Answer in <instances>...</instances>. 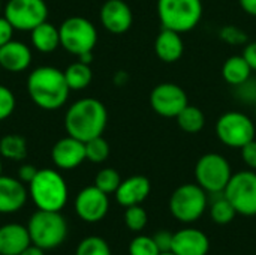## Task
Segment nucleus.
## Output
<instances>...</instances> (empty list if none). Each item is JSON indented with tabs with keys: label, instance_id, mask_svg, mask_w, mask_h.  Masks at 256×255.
Returning <instances> with one entry per match:
<instances>
[{
	"label": "nucleus",
	"instance_id": "1",
	"mask_svg": "<svg viewBox=\"0 0 256 255\" xmlns=\"http://www.w3.org/2000/svg\"><path fill=\"white\" fill-rule=\"evenodd\" d=\"M69 92L64 72L54 66H39L27 78V93L32 102L46 111L62 108L69 98Z\"/></svg>",
	"mask_w": 256,
	"mask_h": 255
},
{
	"label": "nucleus",
	"instance_id": "2",
	"mask_svg": "<svg viewBox=\"0 0 256 255\" xmlns=\"http://www.w3.org/2000/svg\"><path fill=\"white\" fill-rule=\"evenodd\" d=\"M108 123L106 107L94 98H82L74 102L64 114L68 135L81 141L100 137Z\"/></svg>",
	"mask_w": 256,
	"mask_h": 255
},
{
	"label": "nucleus",
	"instance_id": "3",
	"mask_svg": "<svg viewBox=\"0 0 256 255\" xmlns=\"http://www.w3.org/2000/svg\"><path fill=\"white\" fill-rule=\"evenodd\" d=\"M28 195L39 210L60 212L68 203V185L58 171L42 168L28 183Z\"/></svg>",
	"mask_w": 256,
	"mask_h": 255
},
{
	"label": "nucleus",
	"instance_id": "4",
	"mask_svg": "<svg viewBox=\"0 0 256 255\" xmlns=\"http://www.w3.org/2000/svg\"><path fill=\"white\" fill-rule=\"evenodd\" d=\"M32 243L44 251L60 246L68 236V222L60 212L39 210L34 212L27 224Z\"/></svg>",
	"mask_w": 256,
	"mask_h": 255
},
{
	"label": "nucleus",
	"instance_id": "5",
	"mask_svg": "<svg viewBox=\"0 0 256 255\" xmlns=\"http://www.w3.org/2000/svg\"><path fill=\"white\" fill-rule=\"evenodd\" d=\"M201 0H158V17L164 29L178 33L194 30L202 18Z\"/></svg>",
	"mask_w": 256,
	"mask_h": 255
},
{
	"label": "nucleus",
	"instance_id": "6",
	"mask_svg": "<svg viewBox=\"0 0 256 255\" xmlns=\"http://www.w3.org/2000/svg\"><path fill=\"white\" fill-rule=\"evenodd\" d=\"M60 45L70 54L80 57L84 53H92L98 44V30L94 24L84 17H69L60 27Z\"/></svg>",
	"mask_w": 256,
	"mask_h": 255
},
{
	"label": "nucleus",
	"instance_id": "7",
	"mask_svg": "<svg viewBox=\"0 0 256 255\" xmlns=\"http://www.w3.org/2000/svg\"><path fill=\"white\" fill-rule=\"evenodd\" d=\"M171 215L184 224L198 221L207 209V192L198 183L180 185L170 197Z\"/></svg>",
	"mask_w": 256,
	"mask_h": 255
},
{
	"label": "nucleus",
	"instance_id": "8",
	"mask_svg": "<svg viewBox=\"0 0 256 255\" xmlns=\"http://www.w3.org/2000/svg\"><path fill=\"white\" fill-rule=\"evenodd\" d=\"M232 176L228 159L216 152L202 155L195 165L196 183L208 194H222Z\"/></svg>",
	"mask_w": 256,
	"mask_h": 255
},
{
	"label": "nucleus",
	"instance_id": "9",
	"mask_svg": "<svg viewBox=\"0 0 256 255\" xmlns=\"http://www.w3.org/2000/svg\"><path fill=\"white\" fill-rule=\"evenodd\" d=\"M218 140L231 149H242L249 141L255 140V122L242 111L224 113L214 126Z\"/></svg>",
	"mask_w": 256,
	"mask_h": 255
},
{
	"label": "nucleus",
	"instance_id": "10",
	"mask_svg": "<svg viewBox=\"0 0 256 255\" xmlns=\"http://www.w3.org/2000/svg\"><path fill=\"white\" fill-rule=\"evenodd\" d=\"M222 194L232 204L237 215L256 216V171L234 173Z\"/></svg>",
	"mask_w": 256,
	"mask_h": 255
},
{
	"label": "nucleus",
	"instance_id": "11",
	"mask_svg": "<svg viewBox=\"0 0 256 255\" xmlns=\"http://www.w3.org/2000/svg\"><path fill=\"white\" fill-rule=\"evenodd\" d=\"M3 15L15 30L32 32L46 21L48 6L45 0H8Z\"/></svg>",
	"mask_w": 256,
	"mask_h": 255
},
{
	"label": "nucleus",
	"instance_id": "12",
	"mask_svg": "<svg viewBox=\"0 0 256 255\" xmlns=\"http://www.w3.org/2000/svg\"><path fill=\"white\" fill-rule=\"evenodd\" d=\"M188 104V93L176 83H160L150 93L152 110L166 119L177 117Z\"/></svg>",
	"mask_w": 256,
	"mask_h": 255
},
{
	"label": "nucleus",
	"instance_id": "13",
	"mask_svg": "<svg viewBox=\"0 0 256 255\" xmlns=\"http://www.w3.org/2000/svg\"><path fill=\"white\" fill-rule=\"evenodd\" d=\"M74 206L80 219L90 222V224L99 222L106 216L108 209H110L108 194L102 192L94 185L87 186L78 192Z\"/></svg>",
	"mask_w": 256,
	"mask_h": 255
},
{
	"label": "nucleus",
	"instance_id": "14",
	"mask_svg": "<svg viewBox=\"0 0 256 255\" xmlns=\"http://www.w3.org/2000/svg\"><path fill=\"white\" fill-rule=\"evenodd\" d=\"M99 20L105 30L114 35H122L132 27L134 14L124 0H106L100 6Z\"/></svg>",
	"mask_w": 256,
	"mask_h": 255
},
{
	"label": "nucleus",
	"instance_id": "15",
	"mask_svg": "<svg viewBox=\"0 0 256 255\" xmlns=\"http://www.w3.org/2000/svg\"><path fill=\"white\" fill-rule=\"evenodd\" d=\"M51 159L60 170H74L86 161V143L68 135L52 146Z\"/></svg>",
	"mask_w": 256,
	"mask_h": 255
},
{
	"label": "nucleus",
	"instance_id": "16",
	"mask_svg": "<svg viewBox=\"0 0 256 255\" xmlns=\"http://www.w3.org/2000/svg\"><path fill=\"white\" fill-rule=\"evenodd\" d=\"M210 240L201 230L183 228L172 234L171 252L176 255H207Z\"/></svg>",
	"mask_w": 256,
	"mask_h": 255
},
{
	"label": "nucleus",
	"instance_id": "17",
	"mask_svg": "<svg viewBox=\"0 0 256 255\" xmlns=\"http://www.w3.org/2000/svg\"><path fill=\"white\" fill-rule=\"evenodd\" d=\"M28 197V189L16 177L0 176V213H15L24 207Z\"/></svg>",
	"mask_w": 256,
	"mask_h": 255
},
{
	"label": "nucleus",
	"instance_id": "18",
	"mask_svg": "<svg viewBox=\"0 0 256 255\" xmlns=\"http://www.w3.org/2000/svg\"><path fill=\"white\" fill-rule=\"evenodd\" d=\"M152 191V183L146 176L136 174L122 180L120 186L116 191V200L120 206L129 207L141 204Z\"/></svg>",
	"mask_w": 256,
	"mask_h": 255
},
{
	"label": "nucleus",
	"instance_id": "19",
	"mask_svg": "<svg viewBox=\"0 0 256 255\" xmlns=\"http://www.w3.org/2000/svg\"><path fill=\"white\" fill-rule=\"evenodd\" d=\"M32 65V50L20 41H9L0 47V66L8 72H22Z\"/></svg>",
	"mask_w": 256,
	"mask_h": 255
},
{
	"label": "nucleus",
	"instance_id": "20",
	"mask_svg": "<svg viewBox=\"0 0 256 255\" xmlns=\"http://www.w3.org/2000/svg\"><path fill=\"white\" fill-rule=\"evenodd\" d=\"M30 245L27 227L15 222L0 227V255H20Z\"/></svg>",
	"mask_w": 256,
	"mask_h": 255
},
{
	"label": "nucleus",
	"instance_id": "21",
	"mask_svg": "<svg viewBox=\"0 0 256 255\" xmlns=\"http://www.w3.org/2000/svg\"><path fill=\"white\" fill-rule=\"evenodd\" d=\"M154 53L165 63H176L184 53V42L182 33L162 29L154 39Z\"/></svg>",
	"mask_w": 256,
	"mask_h": 255
},
{
	"label": "nucleus",
	"instance_id": "22",
	"mask_svg": "<svg viewBox=\"0 0 256 255\" xmlns=\"http://www.w3.org/2000/svg\"><path fill=\"white\" fill-rule=\"evenodd\" d=\"M30 39H32V45L34 47V50L44 54L54 53L60 45L58 29L48 21H44L42 24L34 27L30 32Z\"/></svg>",
	"mask_w": 256,
	"mask_h": 255
},
{
	"label": "nucleus",
	"instance_id": "23",
	"mask_svg": "<svg viewBox=\"0 0 256 255\" xmlns=\"http://www.w3.org/2000/svg\"><path fill=\"white\" fill-rule=\"evenodd\" d=\"M222 77L230 86L237 87L252 77V68L242 54L231 56L222 65Z\"/></svg>",
	"mask_w": 256,
	"mask_h": 255
},
{
	"label": "nucleus",
	"instance_id": "24",
	"mask_svg": "<svg viewBox=\"0 0 256 255\" xmlns=\"http://www.w3.org/2000/svg\"><path fill=\"white\" fill-rule=\"evenodd\" d=\"M64 78L70 90H84L90 86L93 80V71L90 65L82 62H75L69 65L64 71Z\"/></svg>",
	"mask_w": 256,
	"mask_h": 255
},
{
	"label": "nucleus",
	"instance_id": "25",
	"mask_svg": "<svg viewBox=\"0 0 256 255\" xmlns=\"http://www.w3.org/2000/svg\"><path fill=\"white\" fill-rule=\"evenodd\" d=\"M177 125L186 134H198L206 126V116L200 107L188 104L176 117Z\"/></svg>",
	"mask_w": 256,
	"mask_h": 255
},
{
	"label": "nucleus",
	"instance_id": "26",
	"mask_svg": "<svg viewBox=\"0 0 256 255\" xmlns=\"http://www.w3.org/2000/svg\"><path fill=\"white\" fill-rule=\"evenodd\" d=\"M0 156L9 161H22L27 156L26 138L18 134H8L2 137Z\"/></svg>",
	"mask_w": 256,
	"mask_h": 255
},
{
	"label": "nucleus",
	"instance_id": "27",
	"mask_svg": "<svg viewBox=\"0 0 256 255\" xmlns=\"http://www.w3.org/2000/svg\"><path fill=\"white\" fill-rule=\"evenodd\" d=\"M237 212L232 207V204L225 198V195H222L220 198L214 200L212 207H210V216L213 219L214 224L218 225H226L230 224L234 218H236Z\"/></svg>",
	"mask_w": 256,
	"mask_h": 255
},
{
	"label": "nucleus",
	"instance_id": "28",
	"mask_svg": "<svg viewBox=\"0 0 256 255\" xmlns=\"http://www.w3.org/2000/svg\"><path fill=\"white\" fill-rule=\"evenodd\" d=\"M110 156V144L100 135L86 141V159L93 164H102Z\"/></svg>",
	"mask_w": 256,
	"mask_h": 255
},
{
	"label": "nucleus",
	"instance_id": "29",
	"mask_svg": "<svg viewBox=\"0 0 256 255\" xmlns=\"http://www.w3.org/2000/svg\"><path fill=\"white\" fill-rule=\"evenodd\" d=\"M122 183V177L114 168H102L94 177V186L105 194H116L117 188Z\"/></svg>",
	"mask_w": 256,
	"mask_h": 255
},
{
	"label": "nucleus",
	"instance_id": "30",
	"mask_svg": "<svg viewBox=\"0 0 256 255\" xmlns=\"http://www.w3.org/2000/svg\"><path fill=\"white\" fill-rule=\"evenodd\" d=\"M75 255H111V249L102 237L88 236L80 242Z\"/></svg>",
	"mask_w": 256,
	"mask_h": 255
},
{
	"label": "nucleus",
	"instance_id": "31",
	"mask_svg": "<svg viewBox=\"0 0 256 255\" xmlns=\"http://www.w3.org/2000/svg\"><path fill=\"white\" fill-rule=\"evenodd\" d=\"M147 219H148L147 212H146L144 207H141V204L126 207L124 222H126V225H128L129 230H132V231H141L146 227Z\"/></svg>",
	"mask_w": 256,
	"mask_h": 255
},
{
	"label": "nucleus",
	"instance_id": "32",
	"mask_svg": "<svg viewBox=\"0 0 256 255\" xmlns=\"http://www.w3.org/2000/svg\"><path fill=\"white\" fill-rule=\"evenodd\" d=\"M156 242L148 236H136L129 245V255H160Z\"/></svg>",
	"mask_w": 256,
	"mask_h": 255
},
{
	"label": "nucleus",
	"instance_id": "33",
	"mask_svg": "<svg viewBox=\"0 0 256 255\" xmlns=\"http://www.w3.org/2000/svg\"><path fill=\"white\" fill-rule=\"evenodd\" d=\"M219 38L226 42L228 45H246L248 44V33L240 29L238 26H234V24H226L220 30H219Z\"/></svg>",
	"mask_w": 256,
	"mask_h": 255
},
{
	"label": "nucleus",
	"instance_id": "34",
	"mask_svg": "<svg viewBox=\"0 0 256 255\" xmlns=\"http://www.w3.org/2000/svg\"><path fill=\"white\" fill-rule=\"evenodd\" d=\"M15 105H16V99L14 92L9 87L0 84V122L8 119L14 113Z\"/></svg>",
	"mask_w": 256,
	"mask_h": 255
},
{
	"label": "nucleus",
	"instance_id": "35",
	"mask_svg": "<svg viewBox=\"0 0 256 255\" xmlns=\"http://www.w3.org/2000/svg\"><path fill=\"white\" fill-rule=\"evenodd\" d=\"M237 96L240 101L248 104H256V83L250 78L244 81L243 84L237 86Z\"/></svg>",
	"mask_w": 256,
	"mask_h": 255
},
{
	"label": "nucleus",
	"instance_id": "36",
	"mask_svg": "<svg viewBox=\"0 0 256 255\" xmlns=\"http://www.w3.org/2000/svg\"><path fill=\"white\" fill-rule=\"evenodd\" d=\"M240 152H242V159H243V162H244L250 170L256 171V140H252V141H249L248 144H244V146L240 149Z\"/></svg>",
	"mask_w": 256,
	"mask_h": 255
},
{
	"label": "nucleus",
	"instance_id": "37",
	"mask_svg": "<svg viewBox=\"0 0 256 255\" xmlns=\"http://www.w3.org/2000/svg\"><path fill=\"white\" fill-rule=\"evenodd\" d=\"M158 248L160 252H171V245H172V233L170 231H158L154 236H153Z\"/></svg>",
	"mask_w": 256,
	"mask_h": 255
},
{
	"label": "nucleus",
	"instance_id": "38",
	"mask_svg": "<svg viewBox=\"0 0 256 255\" xmlns=\"http://www.w3.org/2000/svg\"><path fill=\"white\" fill-rule=\"evenodd\" d=\"M14 27L12 24L8 21V18L3 15L0 17V47H3L4 44H8L9 41H12L14 36Z\"/></svg>",
	"mask_w": 256,
	"mask_h": 255
},
{
	"label": "nucleus",
	"instance_id": "39",
	"mask_svg": "<svg viewBox=\"0 0 256 255\" xmlns=\"http://www.w3.org/2000/svg\"><path fill=\"white\" fill-rule=\"evenodd\" d=\"M38 173V168L32 164H22L20 168H18V179L22 182V183H30L33 180V177L36 176Z\"/></svg>",
	"mask_w": 256,
	"mask_h": 255
},
{
	"label": "nucleus",
	"instance_id": "40",
	"mask_svg": "<svg viewBox=\"0 0 256 255\" xmlns=\"http://www.w3.org/2000/svg\"><path fill=\"white\" fill-rule=\"evenodd\" d=\"M242 56L249 63V66L252 68V71H256V41L255 42H248L244 45Z\"/></svg>",
	"mask_w": 256,
	"mask_h": 255
},
{
	"label": "nucleus",
	"instance_id": "41",
	"mask_svg": "<svg viewBox=\"0 0 256 255\" xmlns=\"http://www.w3.org/2000/svg\"><path fill=\"white\" fill-rule=\"evenodd\" d=\"M242 9L250 17H256V0H238Z\"/></svg>",
	"mask_w": 256,
	"mask_h": 255
},
{
	"label": "nucleus",
	"instance_id": "42",
	"mask_svg": "<svg viewBox=\"0 0 256 255\" xmlns=\"http://www.w3.org/2000/svg\"><path fill=\"white\" fill-rule=\"evenodd\" d=\"M20 255H45V251L44 249H40V248H38L36 245H30L27 249H24Z\"/></svg>",
	"mask_w": 256,
	"mask_h": 255
},
{
	"label": "nucleus",
	"instance_id": "43",
	"mask_svg": "<svg viewBox=\"0 0 256 255\" xmlns=\"http://www.w3.org/2000/svg\"><path fill=\"white\" fill-rule=\"evenodd\" d=\"M78 60H80V62H82V63L90 65V63H92V60H93V51H92V53H84V54H81V56L78 57Z\"/></svg>",
	"mask_w": 256,
	"mask_h": 255
},
{
	"label": "nucleus",
	"instance_id": "44",
	"mask_svg": "<svg viewBox=\"0 0 256 255\" xmlns=\"http://www.w3.org/2000/svg\"><path fill=\"white\" fill-rule=\"evenodd\" d=\"M2 170H3V165H2V159H0V176H2Z\"/></svg>",
	"mask_w": 256,
	"mask_h": 255
},
{
	"label": "nucleus",
	"instance_id": "45",
	"mask_svg": "<svg viewBox=\"0 0 256 255\" xmlns=\"http://www.w3.org/2000/svg\"><path fill=\"white\" fill-rule=\"evenodd\" d=\"M160 255H176V254H172V252H162Z\"/></svg>",
	"mask_w": 256,
	"mask_h": 255
},
{
	"label": "nucleus",
	"instance_id": "46",
	"mask_svg": "<svg viewBox=\"0 0 256 255\" xmlns=\"http://www.w3.org/2000/svg\"><path fill=\"white\" fill-rule=\"evenodd\" d=\"M255 122H256V110H255Z\"/></svg>",
	"mask_w": 256,
	"mask_h": 255
},
{
	"label": "nucleus",
	"instance_id": "47",
	"mask_svg": "<svg viewBox=\"0 0 256 255\" xmlns=\"http://www.w3.org/2000/svg\"><path fill=\"white\" fill-rule=\"evenodd\" d=\"M0 8H2V0H0Z\"/></svg>",
	"mask_w": 256,
	"mask_h": 255
}]
</instances>
